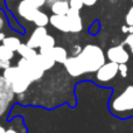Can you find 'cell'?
<instances>
[{
    "mask_svg": "<svg viewBox=\"0 0 133 133\" xmlns=\"http://www.w3.org/2000/svg\"><path fill=\"white\" fill-rule=\"evenodd\" d=\"M4 26H5V19L2 15H0V30L4 28Z\"/></svg>",
    "mask_w": 133,
    "mask_h": 133,
    "instance_id": "obj_28",
    "label": "cell"
},
{
    "mask_svg": "<svg viewBox=\"0 0 133 133\" xmlns=\"http://www.w3.org/2000/svg\"><path fill=\"white\" fill-rule=\"evenodd\" d=\"M16 65L25 72V75L32 81V83L39 81L44 74V70L34 60H26L21 57V60H19Z\"/></svg>",
    "mask_w": 133,
    "mask_h": 133,
    "instance_id": "obj_6",
    "label": "cell"
},
{
    "mask_svg": "<svg viewBox=\"0 0 133 133\" xmlns=\"http://www.w3.org/2000/svg\"><path fill=\"white\" fill-rule=\"evenodd\" d=\"M55 39H54V36H51V35H47L46 37H44V40L42 41L41 46H40V54H43V55H48V56H51V50H53V48L55 47Z\"/></svg>",
    "mask_w": 133,
    "mask_h": 133,
    "instance_id": "obj_14",
    "label": "cell"
},
{
    "mask_svg": "<svg viewBox=\"0 0 133 133\" xmlns=\"http://www.w3.org/2000/svg\"><path fill=\"white\" fill-rule=\"evenodd\" d=\"M69 5H70V8L81 11L84 6V2H83V0H69Z\"/></svg>",
    "mask_w": 133,
    "mask_h": 133,
    "instance_id": "obj_20",
    "label": "cell"
},
{
    "mask_svg": "<svg viewBox=\"0 0 133 133\" xmlns=\"http://www.w3.org/2000/svg\"><path fill=\"white\" fill-rule=\"evenodd\" d=\"M32 22L34 23L36 27H46L48 23H50V16H48L42 11H37V13L35 14Z\"/></svg>",
    "mask_w": 133,
    "mask_h": 133,
    "instance_id": "obj_17",
    "label": "cell"
},
{
    "mask_svg": "<svg viewBox=\"0 0 133 133\" xmlns=\"http://www.w3.org/2000/svg\"><path fill=\"white\" fill-rule=\"evenodd\" d=\"M14 96L15 92L13 91L12 84L4 76H0V117H2L8 110Z\"/></svg>",
    "mask_w": 133,
    "mask_h": 133,
    "instance_id": "obj_4",
    "label": "cell"
},
{
    "mask_svg": "<svg viewBox=\"0 0 133 133\" xmlns=\"http://www.w3.org/2000/svg\"><path fill=\"white\" fill-rule=\"evenodd\" d=\"M82 50H83L82 47L76 44V46H72V48H71V54H72V56H77V55H79Z\"/></svg>",
    "mask_w": 133,
    "mask_h": 133,
    "instance_id": "obj_24",
    "label": "cell"
},
{
    "mask_svg": "<svg viewBox=\"0 0 133 133\" xmlns=\"http://www.w3.org/2000/svg\"><path fill=\"white\" fill-rule=\"evenodd\" d=\"M122 30H123V33H129V26H123Z\"/></svg>",
    "mask_w": 133,
    "mask_h": 133,
    "instance_id": "obj_30",
    "label": "cell"
},
{
    "mask_svg": "<svg viewBox=\"0 0 133 133\" xmlns=\"http://www.w3.org/2000/svg\"><path fill=\"white\" fill-rule=\"evenodd\" d=\"M0 62H1L2 69H7L11 66V61H0Z\"/></svg>",
    "mask_w": 133,
    "mask_h": 133,
    "instance_id": "obj_26",
    "label": "cell"
},
{
    "mask_svg": "<svg viewBox=\"0 0 133 133\" xmlns=\"http://www.w3.org/2000/svg\"><path fill=\"white\" fill-rule=\"evenodd\" d=\"M50 9L53 14H58V15H66L70 9V5H69V0H58V1L54 2L50 6Z\"/></svg>",
    "mask_w": 133,
    "mask_h": 133,
    "instance_id": "obj_13",
    "label": "cell"
},
{
    "mask_svg": "<svg viewBox=\"0 0 133 133\" xmlns=\"http://www.w3.org/2000/svg\"><path fill=\"white\" fill-rule=\"evenodd\" d=\"M5 132H6V130L2 127V125H0V133H5Z\"/></svg>",
    "mask_w": 133,
    "mask_h": 133,
    "instance_id": "obj_33",
    "label": "cell"
},
{
    "mask_svg": "<svg viewBox=\"0 0 133 133\" xmlns=\"http://www.w3.org/2000/svg\"><path fill=\"white\" fill-rule=\"evenodd\" d=\"M69 20V25H70V33H79L83 29V22L82 18L79 15V11L77 9L70 8L66 14Z\"/></svg>",
    "mask_w": 133,
    "mask_h": 133,
    "instance_id": "obj_10",
    "label": "cell"
},
{
    "mask_svg": "<svg viewBox=\"0 0 133 133\" xmlns=\"http://www.w3.org/2000/svg\"><path fill=\"white\" fill-rule=\"evenodd\" d=\"M110 110L118 117H127L133 113V85L125 88L123 92L111 101Z\"/></svg>",
    "mask_w": 133,
    "mask_h": 133,
    "instance_id": "obj_2",
    "label": "cell"
},
{
    "mask_svg": "<svg viewBox=\"0 0 133 133\" xmlns=\"http://www.w3.org/2000/svg\"><path fill=\"white\" fill-rule=\"evenodd\" d=\"M14 57V51L8 49L6 46H0V61H11Z\"/></svg>",
    "mask_w": 133,
    "mask_h": 133,
    "instance_id": "obj_19",
    "label": "cell"
},
{
    "mask_svg": "<svg viewBox=\"0 0 133 133\" xmlns=\"http://www.w3.org/2000/svg\"><path fill=\"white\" fill-rule=\"evenodd\" d=\"M2 44L6 46L8 49L13 51H18L19 47L21 46V41L19 37H15V36H6L2 41Z\"/></svg>",
    "mask_w": 133,
    "mask_h": 133,
    "instance_id": "obj_18",
    "label": "cell"
},
{
    "mask_svg": "<svg viewBox=\"0 0 133 133\" xmlns=\"http://www.w3.org/2000/svg\"><path fill=\"white\" fill-rule=\"evenodd\" d=\"M127 72H129V68H127L126 63H124V64H119V74L122 75V77H126Z\"/></svg>",
    "mask_w": 133,
    "mask_h": 133,
    "instance_id": "obj_23",
    "label": "cell"
},
{
    "mask_svg": "<svg viewBox=\"0 0 133 133\" xmlns=\"http://www.w3.org/2000/svg\"><path fill=\"white\" fill-rule=\"evenodd\" d=\"M97 1H98V0H83L85 6H92V5H95Z\"/></svg>",
    "mask_w": 133,
    "mask_h": 133,
    "instance_id": "obj_25",
    "label": "cell"
},
{
    "mask_svg": "<svg viewBox=\"0 0 133 133\" xmlns=\"http://www.w3.org/2000/svg\"><path fill=\"white\" fill-rule=\"evenodd\" d=\"M2 76L12 84L13 91L16 95H21L23 92H26L27 89L29 88L30 83H32V81L25 75V72L18 65L15 66L11 65L9 68L4 69Z\"/></svg>",
    "mask_w": 133,
    "mask_h": 133,
    "instance_id": "obj_3",
    "label": "cell"
},
{
    "mask_svg": "<svg viewBox=\"0 0 133 133\" xmlns=\"http://www.w3.org/2000/svg\"><path fill=\"white\" fill-rule=\"evenodd\" d=\"M105 63V54L101 47L88 44L83 48L79 55L68 57L64 66L70 76L78 77L84 74L97 72Z\"/></svg>",
    "mask_w": 133,
    "mask_h": 133,
    "instance_id": "obj_1",
    "label": "cell"
},
{
    "mask_svg": "<svg viewBox=\"0 0 133 133\" xmlns=\"http://www.w3.org/2000/svg\"><path fill=\"white\" fill-rule=\"evenodd\" d=\"M5 37H6V36H5V34L1 32V30H0V42H2V41H4V39H5Z\"/></svg>",
    "mask_w": 133,
    "mask_h": 133,
    "instance_id": "obj_31",
    "label": "cell"
},
{
    "mask_svg": "<svg viewBox=\"0 0 133 133\" xmlns=\"http://www.w3.org/2000/svg\"><path fill=\"white\" fill-rule=\"evenodd\" d=\"M5 133H20V132H19L18 130L15 129V127L11 126L9 129H7V130H6V132H5Z\"/></svg>",
    "mask_w": 133,
    "mask_h": 133,
    "instance_id": "obj_27",
    "label": "cell"
},
{
    "mask_svg": "<svg viewBox=\"0 0 133 133\" xmlns=\"http://www.w3.org/2000/svg\"><path fill=\"white\" fill-rule=\"evenodd\" d=\"M125 20H126L127 26H133V6L130 8V11L127 12Z\"/></svg>",
    "mask_w": 133,
    "mask_h": 133,
    "instance_id": "obj_21",
    "label": "cell"
},
{
    "mask_svg": "<svg viewBox=\"0 0 133 133\" xmlns=\"http://www.w3.org/2000/svg\"><path fill=\"white\" fill-rule=\"evenodd\" d=\"M125 44H127V46L130 47V50H131V53L133 54V34L127 35V37L125 39Z\"/></svg>",
    "mask_w": 133,
    "mask_h": 133,
    "instance_id": "obj_22",
    "label": "cell"
},
{
    "mask_svg": "<svg viewBox=\"0 0 133 133\" xmlns=\"http://www.w3.org/2000/svg\"><path fill=\"white\" fill-rule=\"evenodd\" d=\"M47 35H48V32H47L46 27H36L34 30H33L30 37L28 39L27 44L34 49L40 48L42 41L44 40V37H46Z\"/></svg>",
    "mask_w": 133,
    "mask_h": 133,
    "instance_id": "obj_9",
    "label": "cell"
},
{
    "mask_svg": "<svg viewBox=\"0 0 133 133\" xmlns=\"http://www.w3.org/2000/svg\"><path fill=\"white\" fill-rule=\"evenodd\" d=\"M50 25L57 30L63 33H70V25L66 15H58V14H53L50 16Z\"/></svg>",
    "mask_w": 133,
    "mask_h": 133,
    "instance_id": "obj_11",
    "label": "cell"
},
{
    "mask_svg": "<svg viewBox=\"0 0 133 133\" xmlns=\"http://www.w3.org/2000/svg\"><path fill=\"white\" fill-rule=\"evenodd\" d=\"M0 69H2V66H1V62H0Z\"/></svg>",
    "mask_w": 133,
    "mask_h": 133,
    "instance_id": "obj_34",
    "label": "cell"
},
{
    "mask_svg": "<svg viewBox=\"0 0 133 133\" xmlns=\"http://www.w3.org/2000/svg\"><path fill=\"white\" fill-rule=\"evenodd\" d=\"M119 72V64L109 61L96 72V78L99 82H109L113 79Z\"/></svg>",
    "mask_w": 133,
    "mask_h": 133,
    "instance_id": "obj_7",
    "label": "cell"
},
{
    "mask_svg": "<svg viewBox=\"0 0 133 133\" xmlns=\"http://www.w3.org/2000/svg\"><path fill=\"white\" fill-rule=\"evenodd\" d=\"M34 61L37 63L40 66H41L42 69H43L44 71L49 70V69H51L55 64V60H54L51 56H48V55H43V54H37L36 57L34 58Z\"/></svg>",
    "mask_w": 133,
    "mask_h": 133,
    "instance_id": "obj_12",
    "label": "cell"
},
{
    "mask_svg": "<svg viewBox=\"0 0 133 133\" xmlns=\"http://www.w3.org/2000/svg\"><path fill=\"white\" fill-rule=\"evenodd\" d=\"M18 54L22 58H26V60H34L37 55L36 50L32 47H29L27 43H21V46L18 49Z\"/></svg>",
    "mask_w": 133,
    "mask_h": 133,
    "instance_id": "obj_16",
    "label": "cell"
},
{
    "mask_svg": "<svg viewBox=\"0 0 133 133\" xmlns=\"http://www.w3.org/2000/svg\"><path fill=\"white\" fill-rule=\"evenodd\" d=\"M51 57L55 60L56 63H62V64H64L69 56H68V51H66L65 48L60 47V46H55L53 48V50H51Z\"/></svg>",
    "mask_w": 133,
    "mask_h": 133,
    "instance_id": "obj_15",
    "label": "cell"
},
{
    "mask_svg": "<svg viewBox=\"0 0 133 133\" xmlns=\"http://www.w3.org/2000/svg\"><path fill=\"white\" fill-rule=\"evenodd\" d=\"M56 1H58V0H47V4H46V5H48V6L50 7L51 5H53L54 2H56Z\"/></svg>",
    "mask_w": 133,
    "mask_h": 133,
    "instance_id": "obj_29",
    "label": "cell"
},
{
    "mask_svg": "<svg viewBox=\"0 0 133 133\" xmlns=\"http://www.w3.org/2000/svg\"><path fill=\"white\" fill-rule=\"evenodd\" d=\"M46 4L47 0H22L18 6V14L25 20L33 21L37 11Z\"/></svg>",
    "mask_w": 133,
    "mask_h": 133,
    "instance_id": "obj_5",
    "label": "cell"
},
{
    "mask_svg": "<svg viewBox=\"0 0 133 133\" xmlns=\"http://www.w3.org/2000/svg\"><path fill=\"white\" fill-rule=\"evenodd\" d=\"M106 57L109 58V61L115 62V63H118V64H124V63H127L129 62V60H130L129 51L124 48L123 44L111 47V48L108 50V53H106Z\"/></svg>",
    "mask_w": 133,
    "mask_h": 133,
    "instance_id": "obj_8",
    "label": "cell"
},
{
    "mask_svg": "<svg viewBox=\"0 0 133 133\" xmlns=\"http://www.w3.org/2000/svg\"><path fill=\"white\" fill-rule=\"evenodd\" d=\"M129 33L133 34V26H129Z\"/></svg>",
    "mask_w": 133,
    "mask_h": 133,
    "instance_id": "obj_32",
    "label": "cell"
}]
</instances>
